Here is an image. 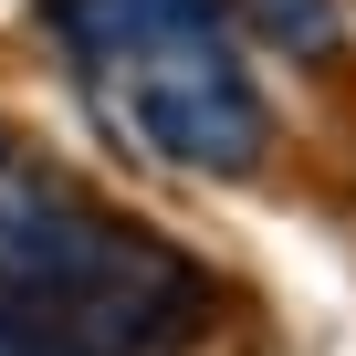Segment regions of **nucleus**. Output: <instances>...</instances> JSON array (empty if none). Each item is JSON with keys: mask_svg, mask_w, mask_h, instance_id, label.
<instances>
[{"mask_svg": "<svg viewBox=\"0 0 356 356\" xmlns=\"http://www.w3.org/2000/svg\"><path fill=\"white\" fill-rule=\"evenodd\" d=\"M63 95L178 189H252L283 168V105L220 0H32Z\"/></svg>", "mask_w": 356, "mask_h": 356, "instance_id": "f257e3e1", "label": "nucleus"}, {"mask_svg": "<svg viewBox=\"0 0 356 356\" xmlns=\"http://www.w3.org/2000/svg\"><path fill=\"white\" fill-rule=\"evenodd\" d=\"M0 293H22L95 356L220 346V273L11 115H0Z\"/></svg>", "mask_w": 356, "mask_h": 356, "instance_id": "f03ea898", "label": "nucleus"}, {"mask_svg": "<svg viewBox=\"0 0 356 356\" xmlns=\"http://www.w3.org/2000/svg\"><path fill=\"white\" fill-rule=\"evenodd\" d=\"M220 22H231L252 53L293 63V74H335V63L356 53V32H346V0H220Z\"/></svg>", "mask_w": 356, "mask_h": 356, "instance_id": "7ed1b4c3", "label": "nucleus"}, {"mask_svg": "<svg viewBox=\"0 0 356 356\" xmlns=\"http://www.w3.org/2000/svg\"><path fill=\"white\" fill-rule=\"evenodd\" d=\"M346 32H356V0H346Z\"/></svg>", "mask_w": 356, "mask_h": 356, "instance_id": "20e7f679", "label": "nucleus"}]
</instances>
